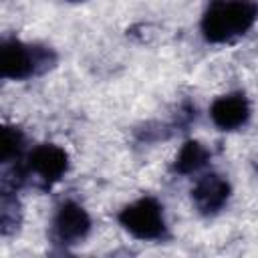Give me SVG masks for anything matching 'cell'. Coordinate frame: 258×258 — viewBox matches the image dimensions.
Listing matches in <instances>:
<instances>
[{
  "label": "cell",
  "instance_id": "6da1fadb",
  "mask_svg": "<svg viewBox=\"0 0 258 258\" xmlns=\"http://www.w3.org/2000/svg\"><path fill=\"white\" fill-rule=\"evenodd\" d=\"M256 22V0H212L204 10L200 28L208 42L228 44L244 36Z\"/></svg>",
  "mask_w": 258,
  "mask_h": 258
},
{
  "label": "cell",
  "instance_id": "7a4b0ae2",
  "mask_svg": "<svg viewBox=\"0 0 258 258\" xmlns=\"http://www.w3.org/2000/svg\"><path fill=\"white\" fill-rule=\"evenodd\" d=\"M58 56L46 44L4 38L0 44V75L10 81H28L54 69Z\"/></svg>",
  "mask_w": 258,
  "mask_h": 258
},
{
  "label": "cell",
  "instance_id": "3957f363",
  "mask_svg": "<svg viewBox=\"0 0 258 258\" xmlns=\"http://www.w3.org/2000/svg\"><path fill=\"white\" fill-rule=\"evenodd\" d=\"M119 224L135 240L143 242H163L169 238V228L165 222L163 206L153 196H143L117 214Z\"/></svg>",
  "mask_w": 258,
  "mask_h": 258
},
{
  "label": "cell",
  "instance_id": "277c9868",
  "mask_svg": "<svg viewBox=\"0 0 258 258\" xmlns=\"http://www.w3.org/2000/svg\"><path fill=\"white\" fill-rule=\"evenodd\" d=\"M22 171L26 185L48 191L69 171V153L56 143H40L32 147L22 159Z\"/></svg>",
  "mask_w": 258,
  "mask_h": 258
},
{
  "label": "cell",
  "instance_id": "5b68a950",
  "mask_svg": "<svg viewBox=\"0 0 258 258\" xmlns=\"http://www.w3.org/2000/svg\"><path fill=\"white\" fill-rule=\"evenodd\" d=\"M91 216L87 214V210L73 202V200H64L52 220H50V228H48V240L67 250V248H73L77 244H81L83 240H87L89 232H91Z\"/></svg>",
  "mask_w": 258,
  "mask_h": 258
},
{
  "label": "cell",
  "instance_id": "8992f818",
  "mask_svg": "<svg viewBox=\"0 0 258 258\" xmlns=\"http://www.w3.org/2000/svg\"><path fill=\"white\" fill-rule=\"evenodd\" d=\"M230 196H232L230 181L216 171L202 175L191 189L194 208L202 216H208V218L220 214L226 208V204L230 202Z\"/></svg>",
  "mask_w": 258,
  "mask_h": 258
},
{
  "label": "cell",
  "instance_id": "52a82bcc",
  "mask_svg": "<svg viewBox=\"0 0 258 258\" xmlns=\"http://www.w3.org/2000/svg\"><path fill=\"white\" fill-rule=\"evenodd\" d=\"M250 101L242 91L218 97L210 107V119L220 131H238L250 121Z\"/></svg>",
  "mask_w": 258,
  "mask_h": 258
},
{
  "label": "cell",
  "instance_id": "ba28073f",
  "mask_svg": "<svg viewBox=\"0 0 258 258\" xmlns=\"http://www.w3.org/2000/svg\"><path fill=\"white\" fill-rule=\"evenodd\" d=\"M210 149L196 141V139H189L181 145V149L177 151L175 159H173V165H171V171L177 173V175H194L198 173L200 169H204L210 161Z\"/></svg>",
  "mask_w": 258,
  "mask_h": 258
},
{
  "label": "cell",
  "instance_id": "9c48e42d",
  "mask_svg": "<svg viewBox=\"0 0 258 258\" xmlns=\"http://www.w3.org/2000/svg\"><path fill=\"white\" fill-rule=\"evenodd\" d=\"M28 139L24 131L16 125H4L2 127V145H0V163L10 165L18 163L28 153Z\"/></svg>",
  "mask_w": 258,
  "mask_h": 258
},
{
  "label": "cell",
  "instance_id": "30bf717a",
  "mask_svg": "<svg viewBox=\"0 0 258 258\" xmlns=\"http://www.w3.org/2000/svg\"><path fill=\"white\" fill-rule=\"evenodd\" d=\"M22 224V206L12 189H2L0 194V232L2 236H12Z\"/></svg>",
  "mask_w": 258,
  "mask_h": 258
},
{
  "label": "cell",
  "instance_id": "8fae6325",
  "mask_svg": "<svg viewBox=\"0 0 258 258\" xmlns=\"http://www.w3.org/2000/svg\"><path fill=\"white\" fill-rule=\"evenodd\" d=\"M67 2H85V0H67Z\"/></svg>",
  "mask_w": 258,
  "mask_h": 258
}]
</instances>
